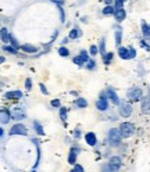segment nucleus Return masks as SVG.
<instances>
[{"label": "nucleus", "instance_id": "3", "mask_svg": "<svg viewBox=\"0 0 150 172\" xmlns=\"http://www.w3.org/2000/svg\"><path fill=\"white\" fill-rule=\"evenodd\" d=\"M126 96H128V99L131 102H139L143 97V92H142V89H139V88L135 86V88H131V89L128 90Z\"/></svg>", "mask_w": 150, "mask_h": 172}, {"label": "nucleus", "instance_id": "30", "mask_svg": "<svg viewBox=\"0 0 150 172\" xmlns=\"http://www.w3.org/2000/svg\"><path fill=\"white\" fill-rule=\"evenodd\" d=\"M10 43H11L12 47H15V49H19V45H18V42H17V39L14 38L12 35H10Z\"/></svg>", "mask_w": 150, "mask_h": 172}, {"label": "nucleus", "instance_id": "31", "mask_svg": "<svg viewBox=\"0 0 150 172\" xmlns=\"http://www.w3.org/2000/svg\"><path fill=\"white\" fill-rule=\"evenodd\" d=\"M51 107H54V108H58V107H61V103H60V100L58 99H54V100H51Z\"/></svg>", "mask_w": 150, "mask_h": 172}, {"label": "nucleus", "instance_id": "4", "mask_svg": "<svg viewBox=\"0 0 150 172\" xmlns=\"http://www.w3.org/2000/svg\"><path fill=\"white\" fill-rule=\"evenodd\" d=\"M119 114L124 118H128L132 114V106L128 102H119Z\"/></svg>", "mask_w": 150, "mask_h": 172}, {"label": "nucleus", "instance_id": "11", "mask_svg": "<svg viewBox=\"0 0 150 172\" xmlns=\"http://www.w3.org/2000/svg\"><path fill=\"white\" fill-rule=\"evenodd\" d=\"M79 153V149L78 147H72L71 150H69V154H68V164L71 165H74L75 162H76V155Z\"/></svg>", "mask_w": 150, "mask_h": 172}, {"label": "nucleus", "instance_id": "24", "mask_svg": "<svg viewBox=\"0 0 150 172\" xmlns=\"http://www.w3.org/2000/svg\"><path fill=\"white\" fill-rule=\"evenodd\" d=\"M3 51H7V53H10V54H17L18 49H15V47H12V46H3Z\"/></svg>", "mask_w": 150, "mask_h": 172}, {"label": "nucleus", "instance_id": "12", "mask_svg": "<svg viewBox=\"0 0 150 172\" xmlns=\"http://www.w3.org/2000/svg\"><path fill=\"white\" fill-rule=\"evenodd\" d=\"M85 142H86L89 146H96L97 137H96V135H94L93 132H89V133L85 135Z\"/></svg>", "mask_w": 150, "mask_h": 172}, {"label": "nucleus", "instance_id": "15", "mask_svg": "<svg viewBox=\"0 0 150 172\" xmlns=\"http://www.w3.org/2000/svg\"><path fill=\"white\" fill-rule=\"evenodd\" d=\"M114 17H115V19H117L118 22H121V21H124V19L126 18V13H125L124 8H118V10H115Z\"/></svg>", "mask_w": 150, "mask_h": 172}, {"label": "nucleus", "instance_id": "33", "mask_svg": "<svg viewBox=\"0 0 150 172\" xmlns=\"http://www.w3.org/2000/svg\"><path fill=\"white\" fill-rule=\"evenodd\" d=\"M25 89L26 90L32 89V79L31 78H26V81H25Z\"/></svg>", "mask_w": 150, "mask_h": 172}, {"label": "nucleus", "instance_id": "32", "mask_svg": "<svg viewBox=\"0 0 150 172\" xmlns=\"http://www.w3.org/2000/svg\"><path fill=\"white\" fill-rule=\"evenodd\" d=\"M58 7V11H60V19H61V22L65 21V13H64V10H63V6H57Z\"/></svg>", "mask_w": 150, "mask_h": 172}, {"label": "nucleus", "instance_id": "48", "mask_svg": "<svg viewBox=\"0 0 150 172\" xmlns=\"http://www.w3.org/2000/svg\"><path fill=\"white\" fill-rule=\"evenodd\" d=\"M3 86H4V83H3V82H0V88H3Z\"/></svg>", "mask_w": 150, "mask_h": 172}, {"label": "nucleus", "instance_id": "36", "mask_svg": "<svg viewBox=\"0 0 150 172\" xmlns=\"http://www.w3.org/2000/svg\"><path fill=\"white\" fill-rule=\"evenodd\" d=\"M79 56H81V58L83 60V63H86L88 60H89V56H88V53L85 50H81V54H79Z\"/></svg>", "mask_w": 150, "mask_h": 172}, {"label": "nucleus", "instance_id": "35", "mask_svg": "<svg viewBox=\"0 0 150 172\" xmlns=\"http://www.w3.org/2000/svg\"><path fill=\"white\" fill-rule=\"evenodd\" d=\"M128 53H129V60L136 57V50H135L133 47H129V49H128Z\"/></svg>", "mask_w": 150, "mask_h": 172}, {"label": "nucleus", "instance_id": "16", "mask_svg": "<svg viewBox=\"0 0 150 172\" xmlns=\"http://www.w3.org/2000/svg\"><path fill=\"white\" fill-rule=\"evenodd\" d=\"M19 49L22 51H25V53H28V54H33V53H36L38 49L35 47V46H32V45H22V46H19Z\"/></svg>", "mask_w": 150, "mask_h": 172}, {"label": "nucleus", "instance_id": "13", "mask_svg": "<svg viewBox=\"0 0 150 172\" xmlns=\"http://www.w3.org/2000/svg\"><path fill=\"white\" fill-rule=\"evenodd\" d=\"M0 40L3 43H10V33L7 31V28H1L0 29Z\"/></svg>", "mask_w": 150, "mask_h": 172}, {"label": "nucleus", "instance_id": "25", "mask_svg": "<svg viewBox=\"0 0 150 172\" xmlns=\"http://www.w3.org/2000/svg\"><path fill=\"white\" fill-rule=\"evenodd\" d=\"M58 54H60V56H63V57H68V56H69V50L67 49V47L61 46V47L58 49Z\"/></svg>", "mask_w": 150, "mask_h": 172}, {"label": "nucleus", "instance_id": "1", "mask_svg": "<svg viewBox=\"0 0 150 172\" xmlns=\"http://www.w3.org/2000/svg\"><path fill=\"white\" fill-rule=\"evenodd\" d=\"M118 131L122 137H129V136H132V135L135 133V125L132 122H122L119 125Z\"/></svg>", "mask_w": 150, "mask_h": 172}, {"label": "nucleus", "instance_id": "39", "mask_svg": "<svg viewBox=\"0 0 150 172\" xmlns=\"http://www.w3.org/2000/svg\"><path fill=\"white\" fill-rule=\"evenodd\" d=\"M39 88H40V92L43 95H49V92H47V89H46V86H44L43 83H39Z\"/></svg>", "mask_w": 150, "mask_h": 172}, {"label": "nucleus", "instance_id": "46", "mask_svg": "<svg viewBox=\"0 0 150 172\" xmlns=\"http://www.w3.org/2000/svg\"><path fill=\"white\" fill-rule=\"evenodd\" d=\"M4 61H6V58H4V57H1V56H0V64H3Z\"/></svg>", "mask_w": 150, "mask_h": 172}, {"label": "nucleus", "instance_id": "20", "mask_svg": "<svg viewBox=\"0 0 150 172\" xmlns=\"http://www.w3.org/2000/svg\"><path fill=\"white\" fill-rule=\"evenodd\" d=\"M75 106H76L78 108H85V107H88V102L85 100V99L79 97V99L75 100Z\"/></svg>", "mask_w": 150, "mask_h": 172}, {"label": "nucleus", "instance_id": "8", "mask_svg": "<svg viewBox=\"0 0 150 172\" xmlns=\"http://www.w3.org/2000/svg\"><path fill=\"white\" fill-rule=\"evenodd\" d=\"M10 120H11V113H10L7 108L0 110V124L6 125V124L10 122Z\"/></svg>", "mask_w": 150, "mask_h": 172}, {"label": "nucleus", "instance_id": "45", "mask_svg": "<svg viewBox=\"0 0 150 172\" xmlns=\"http://www.w3.org/2000/svg\"><path fill=\"white\" fill-rule=\"evenodd\" d=\"M68 39H69V38H65V39H63V45H65V43H68Z\"/></svg>", "mask_w": 150, "mask_h": 172}, {"label": "nucleus", "instance_id": "49", "mask_svg": "<svg viewBox=\"0 0 150 172\" xmlns=\"http://www.w3.org/2000/svg\"><path fill=\"white\" fill-rule=\"evenodd\" d=\"M149 95H150V89H149Z\"/></svg>", "mask_w": 150, "mask_h": 172}, {"label": "nucleus", "instance_id": "44", "mask_svg": "<svg viewBox=\"0 0 150 172\" xmlns=\"http://www.w3.org/2000/svg\"><path fill=\"white\" fill-rule=\"evenodd\" d=\"M4 136V131H3V128H0V137H3Z\"/></svg>", "mask_w": 150, "mask_h": 172}, {"label": "nucleus", "instance_id": "7", "mask_svg": "<svg viewBox=\"0 0 150 172\" xmlns=\"http://www.w3.org/2000/svg\"><path fill=\"white\" fill-rule=\"evenodd\" d=\"M96 108L99 110V111H106L108 108V99L103 93L100 95V97L97 99V102H96Z\"/></svg>", "mask_w": 150, "mask_h": 172}, {"label": "nucleus", "instance_id": "28", "mask_svg": "<svg viewBox=\"0 0 150 172\" xmlns=\"http://www.w3.org/2000/svg\"><path fill=\"white\" fill-rule=\"evenodd\" d=\"M85 64H86L88 70H94V68H96V61H94V60H88Z\"/></svg>", "mask_w": 150, "mask_h": 172}, {"label": "nucleus", "instance_id": "47", "mask_svg": "<svg viewBox=\"0 0 150 172\" xmlns=\"http://www.w3.org/2000/svg\"><path fill=\"white\" fill-rule=\"evenodd\" d=\"M104 1H106V3H107V4H110V3H111V1H112V0H104Z\"/></svg>", "mask_w": 150, "mask_h": 172}, {"label": "nucleus", "instance_id": "34", "mask_svg": "<svg viewBox=\"0 0 150 172\" xmlns=\"http://www.w3.org/2000/svg\"><path fill=\"white\" fill-rule=\"evenodd\" d=\"M72 63H75L76 65H82V64H85V63H83V60L81 58V56H76V57H74Z\"/></svg>", "mask_w": 150, "mask_h": 172}, {"label": "nucleus", "instance_id": "40", "mask_svg": "<svg viewBox=\"0 0 150 172\" xmlns=\"http://www.w3.org/2000/svg\"><path fill=\"white\" fill-rule=\"evenodd\" d=\"M74 171H76V172H82L83 171V168H82L79 164H74Z\"/></svg>", "mask_w": 150, "mask_h": 172}, {"label": "nucleus", "instance_id": "9", "mask_svg": "<svg viewBox=\"0 0 150 172\" xmlns=\"http://www.w3.org/2000/svg\"><path fill=\"white\" fill-rule=\"evenodd\" d=\"M107 99H110L111 103H112V104H115V106H118V104H119L118 96H117V93L114 92L112 88H107Z\"/></svg>", "mask_w": 150, "mask_h": 172}, {"label": "nucleus", "instance_id": "17", "mask_svg": "<svg viewBox=\"0 0 150 172\" xmlns=\"http://www.w3.org/2000/svg\"><path fill=\"white\" fill-rule=\"evenodd\" d=\"M82 35V32H81V29H79V28H78V26H75L74 29H71V31H69V35H68V38L69 39H78L79 38V36H81Z\"/></svg>", "mask_w": 150, "mask_h": 172}, {"label": "nucleus", "instance_id": "6", "mask_svg": "<svg viewBox=\"0 0 150 172\" xmlns=\"http://www.w3.org/2000/svg\"><path fill=\"white\" fill-rule=\"evenodd\" d=\"M10 135H11V136H14V135L26 136V135H28V131H26V128H25L22 124H15V125L10 129Z\"/></svg>", "mask_w": 150, "mask_h": 172}, {"label": "nucleus", "instance_id": "38", "mask_svg": "<svg viewBox=\"0 0 150 172\" xmlns=\"http://www.w3.org/2000/svg\"><path fill=\"white\" fill-rule=\"evenodd\" d=\"M97 51H99V49H97V47H96V46H90V49H89V53H90V54H92V56H96V54H97Z\"/></svg>", "mask_w": 150, "mask_h": 172}, {"label": "nucleus", "instance_id": "26", "mask_svg": "<svg viewBox=\"0 0 150 172\" xmlns=\"http://www.w3.org/2000/svg\"><path fill=\"white\" fill-rule=\"evenodd\" d=\"M112 60V53H106L103 54V63L104 64H110Z\"/></svg>", "mask_w": 150, "mask_h": 172}, {"label": "nucleus", "instance_id": "43", "mask_svg": "<svg viewBox=\"0 0 150 172\" xmlns=\"http://www.w3.org/2000/svg\"><path fill=\"white\" fill-rule=\"evenodd\" d=\"M53 3H56L57 6H63V3H64V0H51Z\"/></svg>", "mask_w": 150, "mask_h": 172}, {"label": "nucleus", "instance_id": "37", "mask_svg": "<svg viewBox=\"0 0 150 172\" xmlns=\"http://www.w3.org/2000/svg\"><path fill=\"white\" fill-rule=\"evenodd\" d=\"M124 1L125 0H115V10L122 8V7H124Z\"/></svg>", "mask_w": 150, "mask_h": 172}, {"label": "nucleus", "instance_id": "14", "mask_svg": "<svg viewBox=\"0 0 150 172\" xmlns=\"http://www.w3.org/2000/svg\"><path fill=\"white\" fill-rule=\"evenodd\" d=\"M140 110H142L143 114H150V96L143 99V102H142V108Z\"/></svg>", "mask_w": 150, "mask_h": 172}, {"label": "nucleus", "instance_id": "41", "mask_svg": "<svg viewBox=\"0 0 150 172\" xmlns=\"http://www.w3.org/2000/svg\"><path fill=\"white\" fill-rule=\"evenodd\" d=\"M74 136H75V139H79V137H81V131H79V129H75Z\"/></svg>", "mask_w": 150, "mask_h": 172}, {"label": "nucleus", "instance_id": "18", "mask_svg": "<svg viewBox=\"0 0 150 172\" xmlns=\"http://www.w3.org/2000/svg\"><path fill=\"white\" fill-rule=\"evenodd\" d=\"M118 56L124 60H129V53L126 47H118Z\"/></svg>", "mask_w": 150, "mask_h": 172}, {"label": "nucleus", "instance_id": "27", "mask_svg": "<svg viewBox=\"0 0 150 172\" xmlns=\"http://www.w3.org/2000/svg\"><path fill=\"white\" fill-rule=\"evenodd\" d=\"M67 113H68V110L65 107H60V118H61V121L67 120Z\"/></svg>", "mask_w": 150, "mask_h": 172}, {"label": "nucleus", "instance_id": "29", "mask_svg": "<svg viewBox=\"0 0 150 172\" xmlns=\"http://www.w3.org/2000/svg\"><path fill=\"white\" fill-rule=\"evenodd\" d=\"M100 53H101V56L103 54H106V42H104V39H101L100 40Z\"/></svg>", "mask_w": 150, "mask_h": 172}, {"label": "nucleus", "instance_id": "5", "mask_svg": "<svg viewBox=\"0 0 150 172\" xmlns=\"http://www.w3.org/2000/svg\"><path fill=\"white\" fill-rule=\"evenodd\" d=\"M26 118V113L22 107H15L11 113V120H15V121H21V120H25Z\"/></svg>", "mask_w": 150, "mask_h": 172}, {"label": "nucleus", "instance_id": "2", "mask_svg": "<svg viewBox=\"0 0 150 172\" xmlns=\"http://www.w3.org/2000/svg\"><path fill=\"white\" fill-rule=\"evenodd\" d=\"M107 139H108V143H110L111 146H118L119 143H121V139H122V136H121V133H119L118 129L112 128V129H110V131H108Z\"/></svg>", "mask_w": 150, "mask_h": 172}, {"label": "nucleus", "instance_id": "10", "mask_svg": "<svg viewBox=\"0 0 150 172\" xmlns=\"http://www.w3.org/2000/svg\"><path fill=\"white\" fill-rule=\"evenodd\" d=\"M4 97L8 99V100H18V99L22 97V92L21 90H11V92H7Z\"/></svg>", "mask_w": 150, "mask_h": 172}, {"label": "nucleus", "instance_id": "23", "mask_svg": "<svg viewBox=\"0 0 150 172\" xmlns=\"http://www.w3.org/2000/svg\"><path fill=\"white\" fill-rule=\"evenodd\" d=\"M142 32L146 38H150V26L146 22H142Z\"/></svg>", "mask_w": 150, "mask_h": 172}, {"label": "nucleus", "instance_id": "19", "mask_svg": "<svg viewBox=\"0 0 150 172\" xmlns=\"http://www.w3.org/2000/svg\"><path fill=\"white\" fill-rule=\"evenodd\" d=\"M121 39H122V28H117V31H115V45L119 46L121 45Z\"/></svg>", "mask_w": 150, "mask_h": 172}, {"label": "nucleus", "instance_id": "22", "mask_svg": "<svg viewBox=\"0 0 150 172\" xmlns=\"http://www.w3.org/2000/svg\"><path fill=\"white\" fill-rule=\"evenodd\" d=\"M114 13H115V10H114V7H111L110 4H107V6L103 8V14H104V15H112Z\"/></svg>", "mask_w": 150, "mask_h": 172}, {"label": "nucleus", "instance_id": "21", "mask_svg": "<svg viewBox=\"0 0 150 172\" xmlns=\"http://www.w3.org/2000/svg\"><path fill=\"white\" fill-rule=\"evenodd\" d=\"M33 128H35V132L38 135H40V136H43L44 135V131H43V126L39 124L38 121H33Z\"/></svg>", "mask_w": 150, "mask_h": 172}, {"label": "nucleus", "instance_id": "42", "mask_svg": "<svg viewBox=\"0 0 150 172\" xmlns=\"http://www.w3.org/2000/svg\"><path fill=\"white\" fill-rule=\"evenodd\" d=\"M140 46H142V47H144V49H146L147 51H150V47H149L147 45H146V43H144L143 40H140Z\"/></svg>", "mask_w": 150, "mask_h": 172}]
</instances>
